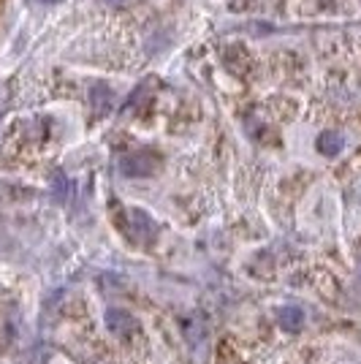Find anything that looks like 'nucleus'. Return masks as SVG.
I'll return each instance as SVG.
<instances>
[{
    "mask_svg": "<svg viewBox=\"0 0 361 364\" xmlns=\"http://www.w3.org/2000/svg\"><path fill=\"white\" fill-rule=\"evenodd\" d=\"M122 231L139 245H147L152 242V237H155V220H152L150 215L144 213V210H125V223H122Z\"/></svg>",
    "mask_w": 361,
    "mask_h": 364,
    "instance_id": "1",
    "label": "nucleus"
},
{
    "mask_svg": "<svg viewBox=\"0 0 361 364\" xmlns=\"http://www.w3.org/2000/svg\"><path fill=\"white\" fill-rule=\"evenodd\" d=\"M161 168V158L150 150H139L120 161V171L125 177H152Z\"/></svg>",
    "mask_w": 361,
    "mask_h": 364,
    "instance_id": "2",
    "label": "nucleus"
},
{
    "mask_svg": "<svg viewBox=\"0 0 361 364\" xmlns=\"http://www.w3.org/2000/svg\"><path fill=\"white\" fill-rule=\"evenodd\" d=\"M106 326H109V332L117 334V337H128V334H134L139 329V323L131 313H125V310H109L106 313Z\"/></svg>",
    "mask_w": 361,
    "mask_h": 364,
    "instance_id": "3",
    "label": "nucleus"
},
{
    "mask_svg": "<svg viewBox=\"0 0 361 364\" xmlns=\"http://www.w3.org/2000/svg\"><path fill=\"white\" fill-rule=\"evenodd\" d=\"M345 147V139L343 134H337V131H323L320 136H318V152H323V155H340Z\"/></svg>",
    "mask_w": 361,
    "mask_h": 364,
    "instance_id": "4",
    "label": "nucleus"
},
{
    "mask_svg": "<svg viewBox=\"0 0 361 364\" xmlns=\"http://www.w3.org/2000/svg\"><path fill=\"white\" fill-rule=\"evenodd\" d=\"M277 323L286 332H296V329H301V323H304V313H301L299 307H280L277 310Z\"/></svg>",
    "mask_w": 361,
    "mask_h": 364,
    "instance_id": "5",
    "label": "nucleus"
},
{
    "mask_svg": "<svg viewBox=\"0 0 361 364\" xmlns=\"http://www.w3.org/2000/svg\"><path fill=\"white\" fill-rule=\"evenodd\" d=\"M90 101H92V109H95L98 114H106V112L112 109V104H114V95H112V90H109L106 85H92Z\"/></svg>",
    "mask_w": 361,
    "mask_h": 364,
    "instance_id": "6",
    "label": "nucleus"
},
{
    "mask_svg": "<svg viewBox=\"0 0 361 364\" xmlns=\"http://www.w3.org/2000/svg\"><path fill=\"white\" fill-rule=\"evenodd\" d=\"M106 3H109V6H117V3H122V0H106Z\"/></svg>",
    "mask_w": 361,
    "mask_h": 364,
    "instance_id": "7",
    "label": "nucleus"
},
{
    "mask_svg": "<svg viewBox=\"0 0 361 364\" xmlns=\"http://www.w3.org/2000/svg\"><path fill=\"white\" fill-rule=\"evenodd\" d=\"M46 3H55V0H46Z\"/></svg>",
    "mask_w": 361,
    "mask_h": 364,
    "instance_id": "8",
    "label": "nucleus"
}]
</instances>
